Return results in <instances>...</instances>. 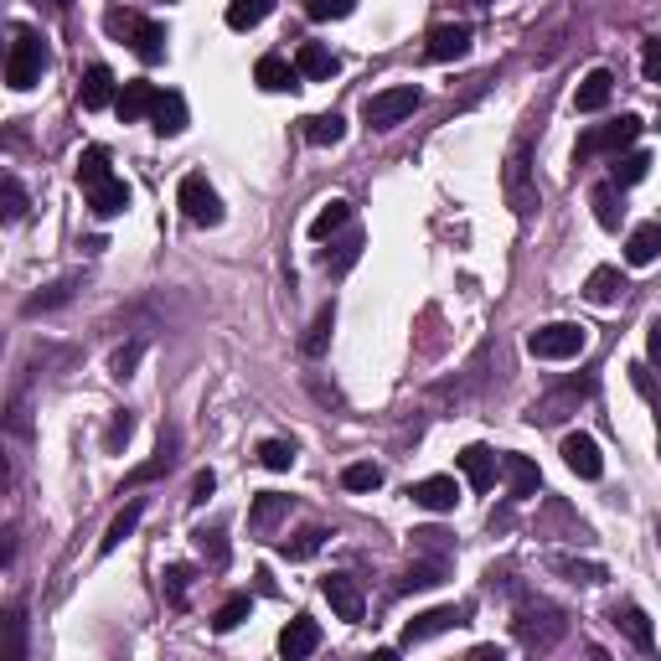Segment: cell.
Segmentation results:
<instances>
[{
	"mask_svg": "<svg viewBox=\"0 0 661 661\" xmlns=\"http://www.w3.org/2000/svg\"><path fill=\"white\" fill-rule=\"evenodd\" d=\"M47 73V42H42V31H31L21 27L11 37V58H6V83H11L16 93H27L37 89Z\"/></svg>",
	"mask_w": 661,
	"mask_h": 661,
	"instance_id": "1",
	"label": "cell"
},
{
	"mask_svg": "<svg viewBox=\"0 0 661 661\" xmlns=\"http://www.w3.org/2000/svg\"><path fill=\"white\" fill-rule=\"evenodd\" d=\"M641 114H620L616 124H594V130H584L579 135V145H573V161L584 165V161H594V155H620L626 145H635L641 140Z\"/></svg>",
	"mask_w": 661,
	"mask_h": 661,
	"instance_id": "2",
	"label": "cell"
},
{
	"mask_svg": "<svg viewBox=\"0 0 661 661\" xmlns=\"http://www.w3.org/2000/svg\"><path fill=\"white\" fill-rule=\"evenodd\" d=\"M104 27H109V37H120V42L135 47L140 62H161V58H165V27L145 21V16L120 11V6H114V11L104 16Z\"/></svg>",
	"mask_w": 661,
	"mask_h": 661,
	"instance_id": "3",
	"label": "cell"
},
{
	"mask_svg": "<svg viewBox=\"0 0 661 661\" xmlns=\"http://www.w3.org/2000/svg\"><path fill=\"white\" fill-rule=\"evenodd\" d=\"M511 631H517V641H522L527 651H548L563 641V616H558L553 604H542V600H527L522 610H517V620H511Z\"/></svg>",
	"mask_w": 661,
	"mask_h": 661,
	"instance_id": "4",
	"label": "cell"
},
{
	"mask_svg": "<svg viewBox=\"0 0 661 661\" xmlns=\"http://www.w3.org/2000/svg\"><path fill=\"white\" fill-rule=\"evenodd\" d=\"M589 346V330L579 321H553V326H538L527 336V352L538 362H573Z\"/></svg>",
	"mask_w": 661,
	"mask_h": 661,
	"instance_id": "5",
	"label": "cell"
},
{
	"mask_svg": "<svg viewBox=\"0 0 661 661\" xmlns=\"http://www.w3.org/2000/svg\"><path fill=\"white\" fill-rule=\"evenodd\" d=\"M419 104H424V93L414 89V83H398V89L373 93V99L362 104V120H367V130H393V124H404Z\"/></svg>",
	"mask_w": 661,
	"mask_h": 661,
	"instance_id": "6",
	"label": "cell"
},
{
	"mask_svg": "<svg viewBox=\"0 0 661 661\" xmlns=\"http://www.w3.org/2000/svg\"><path fill=\"white\" fill-rule=\"evenodd\" d=\"M176 202H181V212H186V223H196V227H217V223H223V196L212 192L207 176H186V181H181Z\"/></svg>",
	"mask_w": 661,
	"mask_h": 661,
	"instance_id": "7",
	"label": "cell"
},
{
	"mask_svg": "<svg viewBox=\"0 0 661 661\" xmlns=\"http://www.w3.org/2000/svg\"><path fill=\"white\" fill-rule=\"evenodd\" d=\"M501 186H507L511 212H538V186H532V171H527V140H517L507 155V171H501Z\"/></svg>",
	"mask_w": 661,
	"mask_h": 661,
	"instance_id": "8",
	"label": "cell"
},
{
	"mask_svg": "<svg viewBox=\"0 0 661 661\" xmlns=\"http://www.w3.org/2000/svg\"><path fill=\"white\" fill-rule=\"evenodd\" d=\"M466 626V610L460 604H435V610H424V616H414L404 626V635H398V647H424V641H435V635L445 631H460Z\"/></svg>",
	"mask_w": 661,
	"mask_h": 661,
	"instance_id": "9",
	"label": "cell"
},
{
	"mask_svg": "<svg viewBox=\"0 0 661 661\" xmlns=\"http://www.w3.org/2000/svg\"><path fill=\"white\" fill-rule=\"evenodd\" d=\"M408 501L424 511H455V501H460V481L455 476H424V481L408 486Z\"/></svg>",
	"mask_w": 661,
	"mask_h": 661,
	"instance_id": "10",
	"label": "cell"
},
{
	"mask_svg": "<svg viewBox=\"0 0 661 661\" xmlns=\"http://www.w3.org/2000/svg\"><path fill=\"white\" fill-rule=\"evenodd\" d=\"M563 466L579 476V481H600L604 476V455L589 435H563Z\"/></svg>",
	"mask_w": 661,
	"mask_h": 661,
	"instance_id": "11",
	"label": "cell"
},
{
	"mask_svg": "<svg viewBox=\"0 0 661 661\" xmlns=\"http://www.w3.org/2000/svg\"><path fill=\"white\" fill-rule=\"evenodd\" d=\"M321 594L330 600V610L342 620H362V610H367V600H362V584L352 579V573H326L321 579Z\"/></svg>",
	"mask_w": 661,
	"mask_h": 661,
	"instance_id": "12",
	"label": "cell"
},
{
	"mask_svg": "<svg viewBox=\"0 0 661 661\" xmlns=\"http://www.w3.org/2000/svg\"><path fill=\"white\" fill-rule=\"evenodd\" d=\"M470 52V27L466 21H445V27L429 31V42H424V58L429 62H455Z\"/></svg>",
	"mask_w": 661,
	"mask_h": 661,
	"instance_id": "13",
	"label": "cell"
},
{
	"mask_svg": "<svg viewBox=\"0 0 661 661\" xmlns=\"http://www.w3.org/2000/svg\"><path fill=\"white\" fill-rule=\"evenodd\" d=\"M254 83L270 93H295L301 89V68L289 58H279V52H264V58L254 62Z\"/></svg>",
	"mask_w": 661,
	"mask_h": 661,
	"instance_id": "14",
	"label": "cell"
},
{
	"mask_svg": "<svg viewBox=\"0 0 661 661\" xmlns=\"http://www.w3.org/2000/svg\"><path fill=\"white\" fill-rule=\"evenodd\" d=\"M321 651V626L316 620H289L285 631H279V657L285 661H305V657H316Z\"/></svg>",
	"mask_w": 661,
	"mask_h": 661,
	"instance_id": "15",
	"label": "cell"
},
{
	"mask_svg": "<svg viewBox=\"0 0 661 661\" xmlns=\"http://www.w3.org/2000/svg\"><path fill=\"white\" fill-rule=\"evenodd\" d=\"M610 626H616L626 641H631L635 651H651L657 647V635H651V620L647 610H635V604H610Z\"/></svg>",
	"mask_w": 661,
	"mask_h": 661,
	"instance_id": "16",
	"label": "cell"
},
{
	"mask_svg": "<svg viewBox=\"0 0 661 661\" xmlns=\"http://www.w3.org/2000/svg\"><path fill=\"white\" fill-rule=\"evenodd\" d=\"M626 186H616V181H600L594 192H589V207H594V223L604 227V233H616L620 223H626Z\"/></svg>",
	"mask_w": 661,
	"mask_h": 661,
	"instance_id": "17",
	"label": "cell"
},
{
	"mask_svg": "<svg viewBox=\"0 0 661 661\" xmlns=\"http://www.w3.org/2000/svg\"><path fill=\"white\" fill-rule=\"evenodd\" d=\"M501 476H507V491L517 496V501L538 496V486H542V470L532 466L527 455H501Z\"/></svg>",
	"mask_w": 661,
	"mask_h": 661,
	"instance_id": "18",
	"label": "cell"
},
{
	"mask_svg": "<svg viewBox=\"0 0 661 661\" xmlns=\"http://www.w3.org/2000/svg\"><path fill=\"white\" fill-rule=\"evenodd\" d=\"M610 93H616V73H610V68H594V73L579 83V93H573V109H579V114H600V109L610 104Z\"/></svg>",
	"mask_w": 661,
	"mask_h": 661,
	"instance_id": "19",
	"label": "cell"
},
{
	"mask_svg": "<svg viewBox=\"0 0 661 661\" xmlns=\"http://www.w3.org/2000/svg\"><path fill=\"white\" fill-rule=\"evenodd\" d=\"M445 573H450L445 553H439V558H419V563H408V573L398 579V594H424V589H439V584H445Z\"/></svg>",
	"mask_w": 661,
	"mask_h": 661,
	"instance_id": "20",
	"label": "cell"
},
{
	"mask_svg": "<svg viewBox=\"0 0 661 661\" xmlns=\"http://www.w3.org/2000/svg\"><path fill=\"white\" fill-rule=\"evenodd\" d=\"M657 258H661V223L631 227V238H626V264H631V270H647Z\"/></svg>",
	"mask_w": 661,
	"mask_h": 661,
	"instance_id": "21",
	"label": "cell"
},
{
	"mask_svg": "<svg viewBox=\"0 0 661 661\" xmlns=\"http://www.w3.org/2000/svg\"><path fill=\"white\" fill-rule=\"evenodd\" d=\"M460 470H466V481L476 486V491H491L501 460H496V450H486V445H466V450H460Z\"/></svg>",
	"mask_w": 661,
	"mask_h": 661,
	"instance_id": "22",
	"label": "cell"
},
{
	"mask_svg": "<svg viewBox=\"0 0 661 661\" xmlns=\"http://www.w3.org/2000/svg\"><path fill=\"white\" fill-rule=\"evenodd\" d=\"M155 99H161L155 83H124L120 99H114V114H120L124 124H135V120H145V114L155 109Z\"/></svg>",
	"mask_w": 661,
	"mask_h": 661,
	"instance_id": "23",
	"label": "cell"
},
{
	"mask_svg": "<svg viewBox=\"0 0 661 661\" xmlns=\"http://www.w3.org/2000/svg\"><path fill=\"white\" fill-rule=\"evenodd\" d=\"M620 295H626V274H620L616 264H600V270L584 279V301L589 305H616Z\"/></svg>",
	"mask_w": 661,
	"mask_h": 661,
	"instance_id": "24",
	"label": "cell"
},
{
	"mask_svg": "<svg viewBox=\"0 0 661 661\" xmlns=\"http://www.w3.org/2000/svg\"><path fill=\"white\" fill-rule=\"evenodd\" d=\"M78 99H83V109H109L120 93H114V73H109L104 62H93L89 73H83V89H78Z\"/></svg>",
	"mask_w": 661,
	"mask_h": 661,
	"instance_id": "25",
	"label": "cell"
},
{
	"mask_svg": "<svg viewBox=\"0 0 661 661\" xmlns=\"http://www.w3.org/2000/svg\"><path fill=\"white\" fill-rule=\"evenodd\" d=\"M295 68H301V78H311V83H321V78H336V52L321 42H301V52H295Z\"/></svg>",
	"mask_w": 661,
	"mask_h": 661,
	"instance_id": "26",
	"label": "cell"
},
{
	"mask_svg": "<svg viewBox=\"0 0 661 661\" xmlns=\"http://www.w3.org/2000/svg\"><path fill=\"white\" fill-rule=\"evenodd\" d=\"M151 124H155V135H181L186 130V99L181 93H161L155 99V109H151Z\"/></svg>",
	"mask_w": 661,
	"mask_h": 661,
	"instance_id": "27",
	"label": "cell"
},
{
	"mask_svg": "<svg viewBox=\"0 0 661 661\" xmlns=\"http://www.w3.org/2000/svg\"><path fill=\"white\" fill-rule=\"evenodd\" d=\"M89 207H93V217H120V212L130 207V186H124L120 176H109L104 186L89 192Z\"/></svg>",
	"mask_w": 661,
	"mask_h": 661,
	"instance_id": "28",
	"label": "cell"
},
{
	"mask_svg": "<svg viewBox=\"0 0 661 661\" xmlns=\"http://www.w3.org/2000/svg\"><path fill=\"white\" fill-rule=\"evenodd\" d=\"M346 223H352V202H342V196H330L326 207L316 212V223H311V238L326 243V238H336V233H342Z\"/></svg>",
	"mask_w": 661,
	"mask_h": 661,
	"instance_id": "29",
	"label": "cell"
},
{
	"mask_svg": "<svg viewBox=\"0 0 661 661\" xmlns=\"http://www.w3.org/2000/svg\"><path fill=\"white\" fill-rule=\"evenodd\" d=\"M305 145H316V151H326V145H336V140L346 135V120L342 114H311V120L301 124Z\"/></svg>",
	"mask_w": 661,
	"mask_h": 661,
	"instance_id": "30",
	"label": "cell"
},
{
	"mask_svg": "<svg viewBox=\"0 0 661 661\" xmlns=\"http://www.w3.org/2000/svg\"><path fill=\"white\" fill-rule=\"evenodd\" d=\"M176 466V435H161V450H155V460H145L140 470H130L124 476V486H145V481H155V476H165V470ZM120 486V491H124Z\"/></svg>",
	"mask_w": 661,
	"mask_h": 661,
	"instance_id": "31",
	"label": "cell"
},
{
	"mask_svg": "<svg viewBox=\"0 0 661 661\" xmlns=\"http://www.w3.org/2000/svg\"><path fill=\"white\" fill-rule=\"evenodd\" d=\"M274 11V0H227V27L233 31H254L264 27Z\"/></svg>",
	"mask_w": 661,
	"mask_h": 661,
	"instance_id": "32",
	"label": "cell"
},
{
	"mask_svg": "<svg viewBox=\"0 0 661 661\" xmlns=\"http://www.w3.org/2000/svg\"><path fill=\"white\" fill-rule=\"evenodd\" d=\"M109 176H114V171H109V151H104V145H89V151L78 155V186H83V192L104 186Z\"/></svg>",
	"mask_w": 661,
	"mask_h": 661,
	"instance_id": "33",
	"label": "cell"
},
{
	"mask_svg": "<svg viewBox=\"0 0 661 661\" xmlns=\"http://www.w3.org/2000/svg\"><path fill=\"white\" fill-rule=\"evenodd\" d=\"M330 330H336V305H321L316 321H311V330L301 336V352H305V357H321V352H326Z\"/></svg>",
	"mask_w": 661,
	"mask_h": 661,
	"instance_id": "34",
	"label": "cell"
},
{
	"mask_svg": "<svg viewBox=\"0 0 661 661\" xmlns=\"http://www.w3.org/2000/svg\"><path fill=\"white\" fill-rule=\"evenodd\" d=\"M140 517H145V501H130V507H124L120 517L109 522L104 542H99V553H114V548H120V542H124V538H130V532H135V527H140Z\"/></svg>",
	"mask_w": 661,
	"mask_h": 661,
	"instance_id": "35",
	"label": "cell"
},
{
	"mask_svg": "<svg viewBox=\"0 0 661 661\" xmlns=\"http://www.w3.org/2000/svg\"><path fill=\"white\" fill-rule=\"evenodd\" d=\"M248 517H254V527H258V532H270L274 522H285V517H289V496H279V491H264V496H258V501H254V511H248Z\"/></svg>",
	"mask_w": 661,
	"mask_h": 661,
	"instance_id": "36",
	"label": "cell"
},
{
	"mask_svg": "<svg viewBox=\"0 0 661 661\" xmlns=\"http://www.w3.org/2000/svg\"><path fill=\"white\" fill-rule=\"evenodd\" d=\"M651 171V155L647 151H631V155H616V171H610V181L616 186H635V181H647Z\"/></svg>",
	"mask_w": 661,
	"mask_h": 661,
	"instance_id": "37",
	"label": "cell"
},
{
	"mask_svg": "<svg viewBox=\"0 0 661 661\" xmlns=\"http://www.w3.org/2000/svg\"><path fill=\"white\" fill-rule=\"evenodd\" d=\"M330 248H336V254L321 258V264H326V274H346V270H352V264L362 258V233H346V238L330 243Z\"/></svg>",
	"mask_w": 661,
	"mask_h": 661,
	"instance_id": "38",
	"label": "cell"
},
{
	"mask_svg": "<svg viewBox=\"0 0 661 661\" xmlns=\"http://www.w3.org/2000/svg\"><path fill=\"white\" fill-rule=\"evenodd\" d=\"M73 289H78V279H58L47 295H31L27 316H42V311H58V305H68V301H73Z\"/></svg>",
	"mask_w": 661,
	"mask_h": 661,
	"instance_id": "39",
	"label": "cell"
},
{
	"mask_svg": "<svg viewBox=\"0 0 661 661\" xmlns=\"http://www.w3.org/2000/svg\"><path fill=\"white\" fill-rule=\"evenodd\" d=\"M342 486L346 491H377V486H383V470H377L373 460H357V466L342 470Z\"/></svg>",
	"mask_w": 661,
	"mask_h": 661,
	"instance_id": "40",
	"label": "cell"
},
{
	"mask_svg": "<svg viewBox=\"0 0 661 661\" xmlns=\"http://www.w3.org/2000/svg\"><path fill=\"white\" fill-rule=\"evenodd\" d=\"M258 466L264 470H289L295 466V445H289V439H264V445H258Z\"/></svg>",
	"mask_w": 661,
	"mask_h": 661,
	"instance_id": "41",
	"label": "cell"
},
{
	"mask_svg": "<svg viewBox=\"0 0 661 661\" xmlns=\"http://www.w3.org/2000/svg\"><path fill=\"white\" fill-rule=\"evenodd\" d=\"M192 542H196V553H202V558H212V563H227V538H223V527H196Z\"/></svg>",
	"mask_w": 661,
	"mask_h": 661,
	"instance_id": "42",
	"label": "cell"
},
{
	"mask_svg": "<svg viewBox=\"0 0 661 661\" xmlns=\"http://www.w3.org/2000/svg\"><path fill=\"white\" fill-rule=\"evenodd\" d=\"M248 604H254V600H248V594H233V600H227L223 610H217V620H212V631H217V635L238 631L243 620H248Z\"/></svg>",
	"mask_w": 661,
	"mask_h": 661,
	"instance_id": "43",
	"label": "cell"
},
{
	"mask_svg": "<svg viewBox=\"0 0 661 661\" xmlns=\"http://www.w3.org/2000/svg\"><path fill=\"white\" fill-rule=\"evenodd\" d=\"M553 569L573 584H604V569L600 563H579V558H553Z\"/></svg>",
	"mask_w": 661,
	"mask_h": 661,
	"instance_id": "44",
	"label": "cell"
},
{
	"mask_svg": "<svg viewBox=\"0 0 661 661\" xmlns=\"http://www.w3.org/2000/svg\"><path fill=\"white\" fill-rule=\"evenodd\" d=\"M0 212H6V223H21V212H27V192L16 176L0 181Z\"/></svg>",
	"mask_w": 661,
	"mask_h": 661,
	"instance_id": "45",
	"label": "cell"
},
{
	"mask_svg": "<svg viewBox=\"0 0 661 661\" xmlns=\"http://www.w3.org/2000/svg\"><path fill=\"white\" fill-rule=\"evenodd\" d=\"M186 584H192V569H186V563H171V569L161 573V589L171 604H186Z\"/></svg>",
	"mask_w": 661,
	"mask_h": 661,
	"instance_id": "46",
	"label": "cell"
},
{
	"mask_svg": "<svg viewBox=\"0 0 661 661\" xmlns=\"http://www.w3.org/2000/svg\"><path fill=\"white\" fill-rule=\"evenodd\" d=\"M140 357H145V342H130V346H120V352L109 357V373H114V377H120V383H124V377H130V373H135V367H140Z\"/></svg>",
	"mask_w": 661,
	"mask_h": 661,
	"instance_id": "47",
	"label": "cell"
},
{
	"mask_svg": "<svg viewBox=\"0 0 661 661\" xmlns=\"http://www.w3.org/2000/svg\"><path fill=\"white\" fill-rule=\"evenodd\" d=\"M352 6L357 0H305L311 21H342V16H352Z\"/></svg>",
	"mask_w": 661,
	"mask_h": 661,
	"instance_id": "48",
	"label": "cell"
},
{
	"mask_svg": "<svg viewBox=\"0 0 661 661\" xmlns=\"http://www.w3.org/2000/svg\"><path fill=\"white\" fill-rule=\"evenodd\" d=\"M326 538H330L326 527H311V532H301L295 542H285V553L289 558H311V553H321V542H326Z\"/></svg>",
	"mask_w": 661,
	"mask_h": 661,
	"instance_id": "49",
	"label": "cell"
},
{
	"mask_svg": "<svg viewBox=\"0 0 661 661\" xmlns=\"http://www.w3.org/2000/svg\"><path fill=\"white\" fill-rule=\"evenodd\" d=\"M135 435V419L130 414H114V424H109V435H104V450H120V439Z\"/></svg>",
	"mask_w": 661,
	"mask_h": 661,
	"instance_id": "50",
	"label": "cell"
},
{
	"mask_svg": "<svg viewBox=\"0 0 661 661\" xmlns=\"http://www.w3.org/2000/svg\"><path fill=\"white\" fill-rule=\"evenodd\" d=\"M212 491H217V476H212V470H202V476L192 481V507H202Z\"/></svg>",
	"mask_w": 661,
	"mask_h": 661,
	"instance_id": "51",
	"label": "cell"
},
{
	"mask_svg": "<svg viewBox=\"0 0 661 661\" xmlns=\"http://www.w3.org/2000/svg\"><path fill=\"white\" fill-rule=\"evenodd\" d=\"M647 78L661 83V42H647Z\"/></svg>",
	"mask_w": 661,
	"mask_h": 661,
	"instance_id": "52",
	"label": "cell"
},
{
	"mask_svg": "<svg viewBox=\"0 0 661 661\" xmlns=\"http://www.w3.org/2000/svg\"><path fill=\"white\" fill-rule=\"evenodd\" d=\"M647 352H651V362L661 367V316L651 321V330H647Z\"/></svg>",
	"mask_w": 661,
	"mask_h": 661,
	"instance_id": "53",
	"label": "cell"
},
{
	"mask_svg": "<svg viewBox=\"0 0 661 661\" xmlns=\"http://www.w3.org/2000/svg\"><path fill=\"white\" fill-rule=\"evenodd\" d=\"M631 373H635V388H641V393H657V388H651V373H647V367H631Z\"/></svg>",
	"mask_w": 661,
	"mask_h": 661,
	"instance_id": "54",
	"label": "cell"
},
{
	"mask_svg": "<svg viewBox=\"0 0 661 661\" xmlns=\"http://www.w3.org/2000/svg\"><path fill=\"white\" fill-rule=\"evenodd\" d=\"M470 657H476V661H501V647H476V651H470Z\"/></svg>",
	"mask_w": 661,
	"mask_h": 661,
	"instance_id": "55",
	"label": "cell"
},
{
	"mask_svg": "<svg viewBox=\"0 0 661 661\" xmlns=\"http://www.w3.org/2000/svg\"><path fill=\"white\" fill-rule=\"evenodd\" d=\"M470 6H491V0H470Z\"/></svg>",
	"mask_w": 661,
	"mask_h": 661,
	"instance_id": "56",
	"label": "cell"
},
{
	"mask_svg": "<svg viewBox=\"0 0 661 661\" xmlns=\"http://www.w3.org/2000/svg\"><path fill=\"white\" fill-rule=\"evenodd\" d=\"M657 538H661V522H657Z\"/></svg>",
	"mask_w": 661,
	"mask_h": 661,
	"instance_id": "57",
	"label": "cell"
},
{
	"mask_svg": "<svg viewBox=\"0 0 661 661\" xmlns=\"http://www.w3.org/2000/svg\"><path fill=\"white\" fill-rule=\"evenodd\" d=\"M657 429H661V414H657Z\"/></svg>",
	"mask_w": 661,
	"mask_h": 661,
	"instance_id": "58",
	"label": "cell"
}]
</instances>
